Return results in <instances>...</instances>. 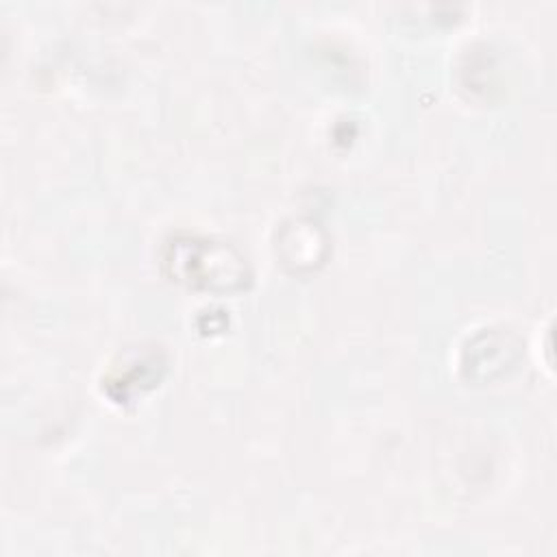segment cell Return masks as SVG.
<instances>
[{"mask_svg":"<svg viewBox=\"0 0 557 557\" xmlns=\"http://www.w3.org/2000/svg\"><path fill=\"white\" fill-rule=\"evenodd\" d=\"M165 274L194 289L207 292H235L250 283V268L244 255L211 237L172 235L161 252Z\"/></svg>","mask_w":557,"mask_h":557,"instance_id":"obj_1","label":"cell"}]
</instances>
